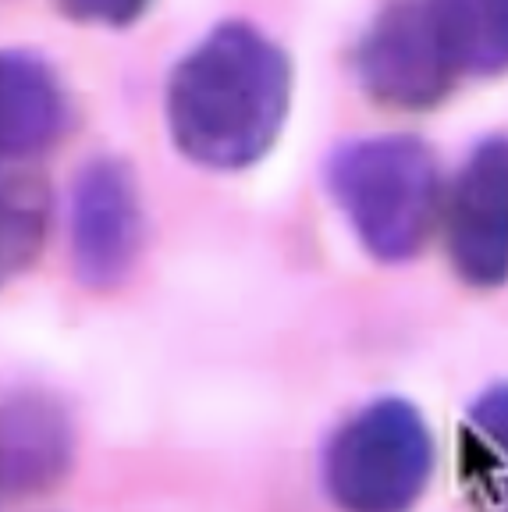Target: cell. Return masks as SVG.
<instances>
[{
    "label": "cell",
    "mask_w": 508,
    "mask_h": 512,
    "mask_svg": "<svg viewBox=\"0 0 508 512\" xmlns=\"http://www.w3.org/2000/svg\"><path fill=\"white\" fill-rule=\"evenodd\" d=\"M292 68L278 43L242 22L217 25L167 82V125L189 160L249 168L274 146L288 114Z\"/></svg>",
    "instance_id": "1"
},
{
    "label": "cell",
    "mask_w": 508,
    "mask_h": 512,
    "mask_svg": "<svg viewBox=\"0 0 508 512\" xmlns=\"http://www.w3.org/2000/svg\"><path fill=\"white\" fill-rule=\"evenodd\" d=\"M327 185L377 260H409L434 232L441 175L420 139L374 136L342 146L327 168Z\"/></svg>",
    "instance_id": "2"
},
{
    "label": "cell",
    "mask_w": 508,
    "mask_h": 512,
    "mask_svg": "<svg viewBox=\"0 0 508 512\" xmlns=\"http://www.w3.org/2000/svg\"><path fill=\"white\" fill-rule=\"evenodd\" d=\"M434 438L420 409L377 399L327 445V495L342 512H409L427 491Z\"/></svg>",
    "instance_id": "3"
},
{
    "label": "cell",
    "mask_w": 508,
    "mask_h": 512,
    "mask_svg": "<svg viewBox=\"0 0 508 512\" xmlns=\"http://www.w3.org/2000/svg\"><path fill=\"white\" fill-rule=\"evenodd\" d=\"M356 68L366 93L398 111L441 104L462 75L430 0H395L363 36Z\"/></svg>",
    "instance_id": "4"
},
{
    "label": "cell",
    "mask_w": 508,
    "mask_h": 512,
    "mask_svg": "<svg viewBox=\"0 0 508 512\" xmlns=\"http://www.w3.org/2000/svg\"><path fill=\"white\" fill-rule=\"evenodd\" d=\"M448 256L466 285L508 281V139H487L466 160L448 200Z\"/></svg>",
    "instance_id": "5"
},
{
    "label": "cell",
    "mask_w": 508,
    "mask_h": 512,
    "mask_svg": "<svg viewBox=\"0 0 508 512\" xmlns=\"http://www.w3.org/2000/svg\"><path fill=\"white\" fill-rule=\"evenodd\" d=\"M143 235L132 175L118 160H93L72 192V264L82 285L111 288L132 267Z\"/></svg>",
    "instance_id": "6"
},
{
    "label": "cell",
    "mask_w": 508,
    "mask_h": 512,
    "mask_svg": "<svg viewBox=\"0 0 508 512\" xmlns=\"http://www.w3.org/2000/svg\"><path fill=\"white\" fill-rule=\"evenodd\" d=\"M68 128V100L54 72L32 54L0 61V150L4 157H36Z\"/></svg>",
    "instance_id": "7"
},
{
    "label": "cell",
    "mask_w": 508,
    "mask_h": 512,
    "mask_svg": "<svg viewBox=\"0 0 508 512\" xmlns=\"http://www.w3.org/2000/svg\"><path fill=\"white\" fill-rule=\"evenodd\" d=\"M72 456L64 413L43 395L4 402V491L32 495L50 488Z\"/></svg>",
    "instance_id": "8"
},
{
    "label": "cell",
    "mask_w": 508,
    "mask_h": 512,
    "mask_svg": "<svg viewBox=\"0 0 508 512\" xmlns=\"http://www.w3.org/2000/svg\"><path fill=\"white\" fill-rule=\"evenodd\" d=\"M459 480L477 512H508V384L480 395L462 420Z\"/></svg>",
    "instance_id": "9"
},
{
    "label": "cell",
    "mask_w": 508,
    "mask_h": 512,
    "mask_svg": "<svg viewBox=\"0 0 508 512\" xmlns=\"http://www.w3.org/2000/svg\"><path fill=\"white\" fill-rule=\"evenodd\" d=\"M462 75L508 72V0H430Z\"/></svg>",
    "instance_id": "10"
},
{
    "label": "cell",
    "mask_w": 508,
    "mask_h": 512,
    "mask_svg": "<svg viewBox=\"0 0 508 512\" xmlns=\"http://www.w3.org/2000/svg\"><path fill=\"white\" fill-rule=\"evenodd\" d=\"M43 239V189L32 178L4 182V267H22Z\"/></svg>",
    "instance_id": "11"
},
{
    "label": "cell",
    "mask_w": 508,
    "mask_h": 512,
    "mask_svg": "<svg viewBox=\"0 0 508 512\" xmlns=\"http://www.w3.org/2000/svg\"><path fill=\"white\" fill-rule=\"evenodd\" d=\"M57 4L89 25H128L143 15L150 0H57Z\"/></svg>",
    "instance_id": "12"
}]
</instances>
